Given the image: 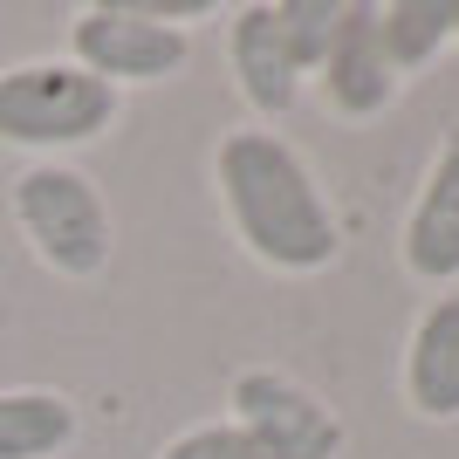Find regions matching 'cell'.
<instances>
[{
	"label": "cell",
	"instance_id": "cell-1",
	"mask_svg": "<svg viewBox=\"0 0 459 459\" xmlns=\"http://www.w3.org/2000/svg\"><path fill=\"white\" fill-rule=\"evenodd\" d=\"M212 178H220V206H227L240 247L274 274H323L336 261V212H329L316 172L302 165V152L288 137L261 131H227L220 137V158H212Z\"/></svg>",
	"mask_w": 459,
	"mask_h": 459
},
{
	"label": "cell",
	"instance_id": "cell-2",
	"mask_svg": "<svg viewBox=\"0 0 459 459\" xmlns=\"http://www.w3.org/2000/svg\"><path fill=\"white\" fill-rule=\"evenodd\" d=\"M7 206H14V227L28 240L48 274L62 281H96L110 268V247H117V227H110V206L96 192L90 172L62 165V158H35L21 165L14 186H7Z\"/></svg>",
	"mask_w": 459,
	"mask_h": 459
},
{
	"label": "cell",
	"instance_id": "cell-3",
	"mask_svg": "<svg viewBox=\"0 0 459 459\" xmlns=\"http://www.w3.org/2000/svg\"><path fill=\"white\" fill-rule=\"evenodd\" d=\"M117 110H124V90L96 82L69 56L0 69V144L7 152H35V158L76 152V144L110 131Z\"/></svg>",
	"mask_w": 459,
	"mask_h": 459
},
{
	"label": "cell",
	"instance_id": "cell-4",
	"mask_svg": "<svg viewBox=\"0 0 459 459\" xmlns=\"http://www.w3.org/2000/svg\"><path fill=\"white\" fill-rule=\"evenodd\" d=\"M69 62L110 90L165 82L192 62V35L152 21L137 0H96V7H76V21H69Z\"/></svg>",
	"mask_w": 459,
	"mask_h": 459
},
{
	"label": "cell",
	"instance_id": "cell-5",
	"mask_svg": "<svg viewBox=\"0 0 459 459\" xmlns=\"http://www.w3.org/2000/svg\"><path fill=\"white\" fill-rule=\"evenodd\" d=\"M233 425L254 432L274 459H336L343 453V419L323 398H308L281 370H240L233 377Z\"/></svg>",
	"mask_w": 459,
	"mask_h": 459
},
{
	"label": "cell",
	"instance_id": "cell-6",
	"mask_svg": "<svg viewBox=\"0 0 459 459\" xmlns=\"http://www.w3.org/2000/svg\"><path fill=\"white\" fill-rule=\"evenodd\" d=\"M323 96L329 110L350 117V124H370L377 110H391L398 96V69L384 62V41H377V7H343L336 35H329V56H323Z\"/></svg>",
	"mask_w": 459,
	"mask_h": 459
},
{
	"label": "cell",
	"instance_id": "cell-7",
	"mask_svg": "<svg viewBox=\"0 0 459 459\" xmlns=\"http://www.w3.org/2000/svg\"><path fill=\"white\" fill-rule=\"evenodd\" d=\"M404 274L425 288L459 281V131L439 144L419 199L404 212Z\"/></svg>",
	"mask_w": 459,
	"mask_h": 459
},
{
	"label": "cell",
	"instance_id": "cell-8",
	"mask_svg": "<svg viewBox=\"0 0 459 459\" xmlns=\"http://www.w3.org/2000/svg\"><path fill=\"white\" fill-rule=\"evenodd\" d=\"M404 404L425 425L459 419V295H432L404 343Z\"/></svg>",
	"mask_w": 459,
	"mask_h": 459
},
{
	"label": "cell",
	"instance_id": "cell-9",
	"mask_svg": "<svg viewBox=\"0 0 459 459\" xmlns=\"http://www.w3.org/2000/svg\"><path fill=\"white\" fill-rule=\"evenodd\" d=\"M227 56H233V76H240V96H247L261 117H288V110H295V96H302V69H295V56H288L281 21H274L268 0H254V7L233 14Z\"/></svg>",
	"mask_w": 459,
	"mask_h": 459
},
{
	"label": "cell",
	"instance_id": "cell-10",
	"mask_svg": "<svg viewBox=\"0 0 459 459\" xmlns=\"http://www.w3.org/2000/svg\"><path fill=\"white\" fill-rule=\"evenodd\" d=\"M76 439V404L62 391H0V459H56Z\"/></svg>",
	"mask_w": 459,
	"mask_h": 459
},
{
	"label": "cell",
	"instance_id": "cell-11",
	"mask_svg": "<svg viewBox=\"0 0 459 459\" xmlns=\"http://www.w3.org/2000/svg\"><path fill=\"white\" fill-rule=\"evenodd\" d=\"M377 41L398 76L425 69L453 41V0H391V7H377Z\"/></svg>",
	"mask_w": 459,
	"mask_h": 459
},
{
	"label": "cell",
	"instance_id": "cell-12",
	"mask_svg": "<svg viewBox=\"0 0 459 459\" xmlns=\"http://www.w3.org/2000/svg\"><path fill=\"white\" fill-rule=\"evenodd\" d=\"M274 21H281V41L295 69L316 76L329 56V35H336V21H343V0H274Z\"/></svg>",
	"mask_w": 459,
	"mask_h": 459
},
{
	"label": "cell",
	"instance_id": "cell-13",
	"mask_svg": "<svg viewBox=\"0 0 459 459\" xmlns=\"http://www.w3.org/2000/svg\"><path fill=\"white\" fill-rule=\"evenodd\" d=\"M158 459H274V453L254 439V432H240L233 419H212V425H192V432H178V439L165 446Z\"/></svg>",
	"mask_w": 459,
	"mask_h": 459
},
{
	"label": "cell",
	"instance_id": "cell-14",
	"mask_svg": "<svg viewBox=\"0 0 459 459\" xmlns=\"http://www.w3.org/2000/svg\"><path fill=\"white\" fill-rule=\"evenodd\" d=\"M453 41H459V0H453Z\"/></svg>",
	"mask_w": 459,
	"mask_h": 459
}]
</instances>
